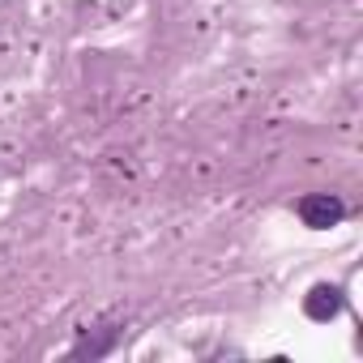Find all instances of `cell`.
I'll return each mask as SVG.
<instances>
[{"label":"cell","instance_id":"cell-1","mask_svg":"<svg viewBox=\"0 0 363 363\" xmlns=\"http://www.w3.org/2000/svg\"><path fill=\"white\" fill-rule=\"evenodd\" d=\"M299 218H303V227L325 231V227H333V223L346 218V201L333 197V193H308V197L299 201Z\"/></svg>","mask_w":363,"mask_h":363},{"label":"cell","instance_id":"cell-2","mask_svg":"<svg viewBox=\"0 0 363 363\" xmlns=\"http://www.w3.org/2000/svg\"><path fill=\"white\" fill-rule=\"evenodd\" d=\"M303 312H308V320H333V316L342 312V291L329 286V282L312 286L308 299H303Z\"/></svg>","mask_w":363,"mask_h":363}]
</instances>
